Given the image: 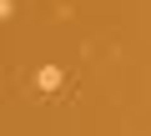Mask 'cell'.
Returning a JSON list of instances; mask_svg holds the SVG:
<instances>
[{"label": "cell", "instance_id": "1", "mask_svg": "<svg viewBox=\"0 0 151 136\" xmlns=\"http://www.w3.org/2000/svg\"><path fill=\"white\" fill-rule=\"evenodd\" d=\"M60 81H65V76H60V65H40V71H35V91H40V96L60 91Z\"/></svg>", "mask_w": 151, "mask_h": 136}]
</instances>
